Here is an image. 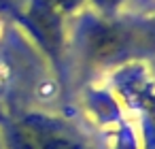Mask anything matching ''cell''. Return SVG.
I'll return each mask as SVG.
<instances>
[{"instance_id": "6da1fadb", "label": "cell", "mask_w": 155, "mask_h": 149, "mask_svg": "<svg viewBox=\"0 0 155 149\" xmlns=\"http://www.w3.org/2000/svg\"><path fill=\"white\" fill-rule=\"evenodd\" d=\"M5 141L9 149H89L74 134L43 117H30L11 126Z\"/></svg>"}, {"instance_id": "7a4b0ae2", "label": "cell", "mask_w": 155, "mask_h": 149, "mask_svg": "<svg viewBox=\"0 0 155 149\" xmlns=\"http://www.w3.org/2000/svg\"><path fill=\"white\" fill-rule=\"evenodd\" d=\"M85 51L91 62L110 64L134 53L132 32L125 24L94 22L85 34Z\"/></svg>"}, {"instance_id": "3957f363", "label": "cell", "mask_w": 155, "mask_h": 149, "mask_svg": "<svg viewBox=\"0 0 155 149\" xmlns=\"http://www.w3.org/2000/svg\"><path fill=\"white\" fill-rule=\"evenodd\" d=\"M28 24L34 30V34L41 39V43L51 49L58 51L62 45V34H60V13L47 2V0H41L38 5L32 7V11L28 13Z\"/></svg>"}, {"instance_id": "277c9868", "label": "cell", "mask_w": 155, "mask_h": 149, "mask_svg": "<svg viewBox=\"0 0 155 149\" xmlns=\"http://www.w3.org/2000/svg\"><path fill=\"white\" fill-rule=\"evenodd\" d=\"M134 53H155V17L138 22L136 26H130Z\"/></svg>"}, {"instance_id": "5b68a950", "label": "cell", "mask_w": 155, "mask_h": 149, "mask_svg": "<svg viewBox=\"0 0 155 149\" xmlns=\"http://www.w3.org/2000/svg\"><path fill=\"white\" fill-rule=\"evenodd\" d=\"M47 2L60 13V11H68V9H74L77 5H81V2H85V0H47ZM96 5H100V7H113V5H117L119 0H94Z\"/></svg>"}]
</instances>
